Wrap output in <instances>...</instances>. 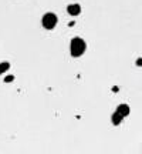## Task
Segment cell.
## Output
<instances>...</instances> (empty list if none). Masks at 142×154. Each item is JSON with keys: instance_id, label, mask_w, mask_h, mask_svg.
Here are the masks:
<instances>
[{"instance_id": "52a82bcc", "label": "cell", "mask_w": 142, "mask_h": 154, "mask_svg": "<svg viewBox=\"0 0 142 154\" xmlns=\"http://www.w3.org/2000/svg\"><path fill=\"white\" fill-rule=\"evenodd\" d=\"M13 80V76H7L6 77V82H11Z\"/></svg>"}, {"instance_id": "8992f818", "label": "cell", "mask_w": 142, "mask_h": 154, "mask_svg": "<svg viewBox=\"0 0 142 154\" xmlns=\"http://www.w3.org/2000/svg\"><path fill=\"white\" fill-rule=\"evenodd\" d=\"M9 67H10V64L9 63H0V74H3V73L6 72V70H9Z\"/></svg>"}, {"instance_id": "5b68a950", "label": "cell", "mask_w": 142, "mask_h": 154, "mask_svg": "<svg viewBox=\"0 0 142 154\" xmlns=\"http://www.w3.org/2000/svg\"><path fill=\"white\" fill-rule=\"evenodd\" d=\"M122 119H124V116L121 114V113H118V111H117L115 114H112V123H114V124H120Z\"/></svg>"}, {"instance_id": "6da1fadb", "label": "cell", "mask_w": 142, "mask_h": 154, "mask_svg": "<svg viewBox=\"0 0 142 154\" xmlns=\"http://www.w3.org/2000/svg\"><path fill=\"white\" fill-rule=\"evenodd\" d=\"M70 50H71V56L80 57V56L85 51V43H84V40L80 38V37H74L72 40H71Z\"/></svg>"}, {"instance_id": "277c9868", "label": "cell", "mask_w": 142, "mask_h": 154, "mask_svg": "<svg viewBox=\"0 0 142 154\" xmlns=\"http://www.w3.org/2000/svg\"><path fill=\"white\" fill-rule=\"evenodd\" d=\"M117 111H118V113H121V114L125 117V116L129 114V107H128L126 104H120V106H118V110H117Z\"/></svg>"}, {"instance_id": "3957f363", "label": "cell", "mask_w": 142, "mask_h": 154, "mask_svg": "<svg viewBox=\"0 0 142 154\" xmlns=\"http://www.w3.org/2000/svg\"><path fill=\"white\" fill-rule=\"evenodd\" d=\"M80 11H81L80 5H70L68 6V13H70L71 16H77V14H80Z\"/></svg>"}, {"instance_id": "7a4b0ae2", "label": "cell", "mask_w": 142, "mask_h": 154, "mask_svg": "<svg viewBox=\"0 0 142 154\" xmlns=\"http://www.w3.org/2000/svg\"><path fill=\"white\" fill-rule=\"evenodd\" d=\"M55 24H57V16H55L54 13H46V14L43 16V26H44V29L51 30V29H54Z\"/></svg>"}]
</instances>
